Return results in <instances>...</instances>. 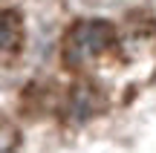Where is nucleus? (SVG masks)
<instances>
[{
  "label": "nucleus",
  "mask_w": 156,
  "mask_h": 153,
  "mask_svg": "<svg viewBox=\"0 0 156 153\" xmlns=\"http://www.w3.org/2000/svg\"><path fill=\"white\" fill-rule=\"evenodd\" d=\"M116 26L110 20H101V17H87V20H78L67 29L61 40V61L67 69L84 72V69L95 67L104 55H110L113 46H116Z\"/></svg>",
  "instance_id": "1"
},
{
  "label": "nucleus",
  "mask_w": 156,
  "mask_h": 153,
  "mask_svg": "<svg viewBox=\"0 0 156 153\" xmlns=\"http://www.w3.org/2000/svg\"><path fill=\"white\" fill-rule=\"evenodd\" d=\"M104 104H107V96H104V90H101L98 84H93V81H78L67 92L64 116H67V121H73V124H84V121L95 119V116L104 110Z\"/></svg>",
  "instance_id": "2"
},
{
  "label": "nucleus",
  "mask_w": 156,
  "mask_h": 153,
  "mask_svg": "<svg viewBox=\"0 0 156 153\" xmlns=\"http://www.w3.org/2000/svg\"><path fill=\"white\" fill-rule=\"evenodd\" d=\"M26 43V29H23V17L15 9L0 12V64H12L23 52Z\"/></svg>",
  "instance_id": "3"
},
{
  "label": "nucleus",
  "mask_w": 156,
  "mask_h": 153,
  "mask_svg": "<svg viewBox=\"0 0 156 153\" xmlns=\"http://www.w3.org/2000/svg\"><path fill=\"white\" fill-rule=\"evenodd\" d=\"M20 150V130L15 121L0 119V153H17Z\"/></svg>",
  "instance_id": "4"
}]
</instances>
